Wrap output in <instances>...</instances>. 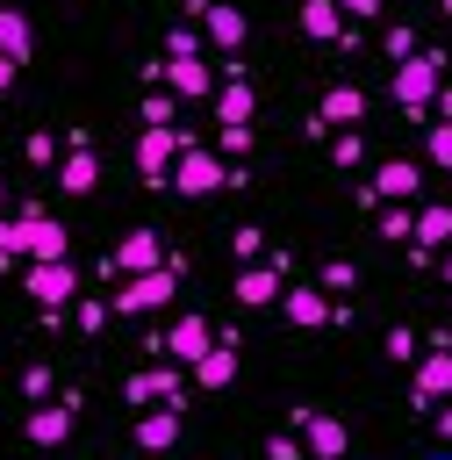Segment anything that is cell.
<instances>
[{
  "mask_svg": "<svg viewBox=\"0 0 452 460\" xmlns=\"http://www.w3.org/2000/svg\"><path fill=\"white\" fill-rule=\"evenodd\" d=\"M416 395H423V402L452 395V338H430V352L416 359Z\"/></svg>",
  "mask_w": 452,
  "mask_h": 460,
  "instance_id": "obj_17",
  "label": "cell"
},
{
  "mask_svg": "<svg viewBox=\"0 0 452 460\" xmlns=\"http://www.w3.org/2000/svg\"><path fill=\"white\" fill-rule=\"evenodd\" d=\"M265 460H309V446H301V438H273V446H265Z\"/></svg>",
  "mask_w": 452,
  "mask_h": 460,
  "instance_id": "obj_38",
  "label": "cell"
},
{
  "mask_svg": "<svg viewBox=\"0 0 452 460\" xmlns=\"http://www.w3.org/2000/svg\"><path fill=\"white\" fill-rule=\"evenodd\" d=\"M165 50H172V58H201V36H194V29H172Z\"/></svg>",
  "mask_w": 452,
  "mask_h": 460,
  "instance_id": "obj_35",
  "label": "cell"
},
{
  "mask_svg": "<svg viewBox=\"0 0 452 460\" xmlns=\"http://www.w3.org/2000/svg\"><path fill=\"white\" fill-rule=\"evenodd\" d=\"M438 115H445V122H452V86H445V93H438Z\"/></svg>",
  "mask_w": 452,
  "mask_h": 460,
  "instance_id": "obj_42",
  "label": "cell"
},
{
  "mask_svg": "<svg viewBox=\"0 0 452 460\" xmlns=\"http://www.w3.org/2000/svg\"><path fill=\"white\" fill-rule=\"evenodd\" d=\"M237 381V331H222L201 359H194V388H230Z\"/></svg>",
  "mask_w": 452,
  "mask_h": 460,
  "instance_id": "obj_15",
  "label": "cell"
},
{
  "mask_svg": "<svg viewBox=\"0 0 452 460\" xmlns=\"http://www.w3.org/2000/svg\"><path fill=\"white\" fill-rule=\"evenodd\" d=\"M438 431H445V446H452V402H445V410H438Z\"/></svg>",
  "mask_w": 452,
  "mask_h": 460,
  "instance_id": "obj_41",
  "label": "cell"
},
{
  "mask_svg": "<svg viewBox=\"0 0 452 460\" xmlns=\"http://www.w3.org/2000/svg\"><path fill=\"white\" fill-rule=\"evenodd\" d=\"M158 79L172 86V101H208V93H215L208 58H165V65H158Z\"/></svg>",
  "mask_w": 452,
  "mask_h": 460,
  "instance_id": "obj_10",
  "label": "cell"
},
{
  "mask_svg": "<svg viewBox=\"0 0 452 460\" xmlns=\"http://www.w3.org/2000/svg\"><path fill=\"white\" fill-rule=\"evenodd\" d=\"M172 115H179L172 93H151V101H143V129H172Z\"/></svg>",
  "mask_w": 452,
  "mask_h": 460,
  "instance_id": "obj_27",
  "label": "cell"
},
{
  "mask_svg": "<svg viewBox=\"0 0 452 460\" xmlns=\"http://www.w3.org/2000/svg\"><path fill=\"white\" fill-rule=\"evenodd\" d=\"M251 108H258V93H251V79L230 65V86L215 93V115H222V122H251Z\"/></svg>",
  "mask_w": 452,
  "mask_h": 460,
  "instance_id": "obj_22",
  "label": "cell"
},
{
  "mask_svg": "<svg viewBox=\"0 0 452 460\" xmlns=\"http://www.w3.org/2000/svg\"><path fill=\"white\" fill-rule=\"evenodd\" d=\"M93 180H100L93 151H86V144H72V151L57 158V187H65V194H93Z\"/></svg>",
  "mask_w": 452,
  "mask_h": 460,
  "instance_id": "obj_21",
  "label": "cell"
},
{
  "mask_svg": "<svg viewBox=\"0 0 452 460\" xmlns=\"http://www.w3.org/2000/svg\"><path fill=\"white\" fill-rule=\"evenodd\" d=\"M72 323H79V331H86V338H93V331H100V323H108V302H79V316H72Z\"/></svg>",
  "mask_w": 452,
  "mask_h": 460,
  "instance_id": "obj_36",
  "label": "cell"
},
{
  "mask_svg": "<svg viewBox=\"0 0 452 460\" xmlns=\"http://www.w3.org/2000/svg\"><path fill=\"white\" fill-rule=\"evenodd\" d=\"M352 280H359L352 259H330V266H323V295H337V288H352Z\"/></svg>",
  "mask_w": 452,
  "mask_h": 460,
  "instance_id": "obj_32",
  "label": "cell"
},
{
  "mask_svg": "<svg viewBox=\"0 0 452 460\" xmlns=\"http://www.w3.org/2000/svg\"><path fill=\"white\" fill-rule=\"evenodd\" d=\"M136 446L143 453H172L179 446V410H143L136 417Z\"/></svg>",
  "mask_w": 452,
  "mask_h": 460,
  "instance_id": "obj_20",
  "label": "cell"
},
{
  "mask_svg": "<svg viewBox=\"0 0 452 460\" xmlns=\"http://www.w3.org/2000/svg\"><path fill=\"white\" fill-rule=\"evenodd\" d=\"M438 14H452V0H438Z\"/></svg>",
  "mask_w": 452,
  "mask_h": 460,
  "instance_id": "obj_45",
  "label": "cell"
},
{
  "mask_svg": "<svg viewBox=\"0 0 452 460\" xmlns=\"http://www.w3.org/2000/svg\"><path fill=\"white\" fill-rule=\"evenodd\" d=\"M215 187H230V165L208 158V151H179V165H172V194L201 201V194H215Z\"/></svg>",
  "mask_w": 452,
  "mask_h": 460,
  "instance_id": "obj_7",
  "label": "cell"
},
{
  "mask_svg": "<svg viewBox=\"0 0 452 460\" xmlns=\"http://www.w3.org/2000/svg\"><path fill=\"white\" fill-rule=\"evenodd\" d=\"M0 208H7V187H0Z\"/></svg>",
  "mask_w": 452,
  "mask_h": 460,
  "instance_id": "obj_47",
  "label": "cell"
},
{
  "mask_svg": "<svg viewBox=\"0 0 452 460\" xmlns=\"http://www.w3.org/2000/svg\"><path fill=\"white\" fill-rule=\"evenodd\" d=\"M122 388H129V402H151V410H158V402L172 410V402L187 395V381H179V359H158V367H143V374H129Z\"/></svg>",
  "mask_w": 452,
  "mask_h": 460,
  "instance_id": "obj_8",
  "label": "cell"
},
{
  "mask_svg": "<svg viewBox=\"0 0 452 460\" xmlns=\"http://www.w3.org/2000/svg\"><path fill=\"white\" fill-rule=\"evenodd\" d=\"M359 115H366V93H359V86H330V93H323V122H337V129H352Z\"/></svg>",
  "mask_w": 452,
  "mask_h": 460,
  "instance_id": "obj_25",
  "label": "cell"
},
{
  "mask_svg": "<svg viewBox=\"0 0 452 460\" xmlns=\"http://www.w3.org/2000/svg\"><path fill=\"white\" fill-rule=\"evenodd\" d=\"M201 29H208L215 50H244V36H251V22H244L237 0H201Z\"/></svg>",
  "mask_w": 452,
  "mask_h": 460,
  "instance_id": "obj_9",
  "label": "cell"
},
{
  "mask_svg": "<svg viewBox=\"0 0 452 460\" xmlns=\"http://www.w3.org/2000/svg\"><path fill=\"white\" fill-rule=\"evenodd\" d=\"M22 395H29V402H43V395H50V367H43V359H36V367H22Z\"/></svg>",
  "mask_w": 452,
  "mask_h": 460,
  "instance_id": "obj_33",
  "label": "cell"
},
{
  "mask_svg": "<svg viewBox=\"0 0 452 460\" xmlns=\"http://www.w3.org/2000/svg\"><path fill=\"white\" fill-rule=\"evenodd\" d=\"M438 93H445V58L438 50H416V58L395 65V108L423 115V108H438Z\"/></svg>",
  "mask_w": 452,
  "mask_h": 460,
  "instance_id": "obj_1",
  "label": "cell"
},
{
  "mask_svg": "<svg viewBox=\"0 0 452 460\" xmlns=\"http://www.w3.org/2000/svg\"><path fill=\"white\" fill-rule=\"evenodd\" d=\"M294 424H301L309 460H344V424H337V417H323V410H294Z\"/></svg>",
  "mask_w": 452,
  "mask_h": 460,
  "instance_id": "obj_14",
  "label": "cell"
},
{
  "mask_svg": "<svg viewBox=\"0 0 452 460\" xmlns=\"http://www.w3.org/2000/svg\"><path fill=\"white\" fill-rule=\"evenodd\" d=\"M430 460H452V446H445V453H430Z\"/></svg>",
  "mask_w": 452,
  "mask_h": 460,
  "instance_id": "obj_46",
  "label": "cell"
},
{
  "mask_svg": "<svg viewBox=\"0 0 452 460\" xmlns=\"http://www.w3.org/2000/svg\"><path fill=\"white\" fill-rule=\"evenodd\" d=\"M29 43H36L29 14H22V7H0V58H7V65H22V58H29Z\"/></svg>",
  "mask_w": 452,
  "mask_h": 460,
  "instance_id": "obj_23",
  "label": "cell"
},
{
  "mask_svg": "<svg viewBox=\"0 0 452 460\" xmlns=\"http://www.w3.org/2000/svg\"><path fill=\"white\" fill-rule=\"evenodd\" d=\"M445 280H452V244H445Z\"/></svg>",
  "mask_w": 452,
  "mask_h": 460,
  "instance_id": "obj_44",
  "label": "cell"
},
{
  "mask_svg": "<svg viewBox=\"0 0 452 460\" xmlns=\"http://www.w3.org/2000/svg\"><path fill=\"white\" fill-rule=\"evenodd\" d=\"M359 158H366V144H359V137L344 129V137H337V165H359Z\"/></svg>",
  "mask_w": 452,
  "mask_h": 460,
  "instance_id": "obj_39",
  "label": "cell"
},
{
  "mask_svg": "<svg viewBox=\"0 0 452 460\" xmlns=\"http://www.w3.org/2000/svg\"><path fill=\"white\" fill-rule=\"evenodd\" d=\"M222 151L244 158V151H251V122H222Z\"/></svg>",
  "mask_w": 452,
  "mask_h": 460,
  "instance_id": "obj_34",
  "label": "cell"
},
{
  "mask_svg": "<svg viewBox=\"0 0 452 460\" xmlns=\"http://www.w3.org/2000/svg\"><path fill=\"white\" fill-rule=\"evenodd\" d=\"M380 237H387V244H402V237H416V216H409V208L395 201V208L380 216Z\"/></svg>",
  "mask_w": 452,
  "mask_h": 460,
  "instance_id": "obj_28",
  "label": "cell"
},
{
  "mask_svg": "<svg viewBox=\"0 0 452 460\" xmlns=\"http://www.w3.org/2000/svg\"><path fill=\"white\" fill-rule=\"evenodd\" d=\"M409 244H423V252H438V244H452V208L445 201H430V208H416V237Z\"/></svg>",
  "mask_w": 452,
  "mask_h": 460,
  "instance_id": "obj_24",
  "label": "cell"
},
{
  "mask_svg": "<svg viewBox=\"0 0 452 460\" xmlns=\"http://www.w3.org/2000/svg\"><path fill=\"white\" fill-rule=\"evenodd\" d=\"M387 58H395V65H402V58H416V29H409V22H395V29H387Z\"/></svg>",
  "mask_w": 452,
  "mask_h": 460,
  "instance_id": "obj_29",
  "label": "cell"
},
{
  "mask_svg": "<svg viewBox=\"0 0 452 460\" xmlns=\"http://www.w3.org/2000/svg\"><path fill=\"white\" fill-rule=\"evenodd\" d=\"M172 295H179V266L165 259L158 273H136V280H129V288H122V295L108 302V309H122V316H151V309H165Z\"/></svg>",
  "mask_w": 452,
  "mask_h": 460,
  "instance_id": "obj_3",
  "label": "cell"
},
{
  "mask_svg": "<svg viewBox=\"0 0 452 460\" xmlns=\"http://www.w3.org/2000/svg\"><path fill=\"white\" fill-rule=\"evenodd\" d=\"M22 151H29V165H50V158H57V137H50V129H29Z\"/></svg>",
  "mask_w": 452,
  "mask_h": 460,
  "instance_id": "obj_30",
  "label": "cell"
},
{
  "mask_svg": "<svg viewBox=\"0 0 452 460\" xmlns=\"http://www.w3.org/2000/svg\"><path fill=\"white\" fill-rule=\"evenodd\" d=\"M416 345H423L416 331H387V359H416Z\"/></svg>",
  "mask_w": 452,
  "mask_h": 460,
  "instance_id": "obj_37",
  "label": "cell"
},
{
  "mask_svg": "<svg viewBox=\"0 0 452 460\" xmlns=\"http://www.w3.org/2000/svg\"><path fill=\"white\" fill-rule=\"evenodd\" d=\"M280 316H287L294 331H323V323H344L352 309H344V302H330L323 288H287V295H280Z\"/></svg>",
  "mask_w": 452,
  "mask_h": 460,
  "instance_id": "obj_6",
  "label": "cell"
},
{
  "mask_svg": "<svg viewBox=\"0 0 452 460\" xmlns=\"http://www.w3.org/2000/svg\"><path fill=\"white\" fill-rule=\"evenodd\" d=\"M179 151H194L179 129H143V137H136V172H143L151 187H165L172 165H179Z\"/></svg>",
  "mask_w": 452,
  "mask_h": 460,
  "instance_id": "obj_4",
  "label": "cell"
},
{
  "mask_svg": "<svg viewBox=\"0 0 452 460\" xmlns=\"http://www.w3.org/2000/svg\"><path fill=\"white\" fill-rule=\"evenodd\" d=\"M7 86H14V65H7V58H0V93H7Z\"/></svg>",
  "mask_w": 452,
  "mask_h": 460,
  "instance_id": "obj_43",
  "label": "cell"
},
{
  "mask_svg": "<svg viewBox=\"0 0 452 460\" xmlns=\"http://www.w3.org/2000/svg\"><path fill=\"white\" fill-rule=\"evenodd\" d=\"M72 438V402H36L29 410V446H65Z\"/></svg>",
  "mask_w": 452,
  "mask_h": 460,
  "instance_id": "obj_19",
  "label": "cell"
},
{
  "mask_svg": "<svg viewBox=\"0 0 452 460\" xmlns=\"http://www.w3.org/2000/svg\"><path fill=\"white\" fill-rule=\"evenodd\" d=\"M423 158H430L438 172H452V122H430V137H423Z\"/></svg>",
  "mask_w": 452,
  "mask_h": 460,
  "instance_id": "obj_26",
  "label": "cell"
},
{
  "mask_svg": "<svg viewBox=\"0 0 452 460\" xmlns=\"http://www.w3.org/2000/svg\"><path fill=\"white\" fill-rule=\"evenodd\" d=\"M344 14H380V0H337Z\"/></svg>",
  "mask_w": 452,
  "mask_h": 460,
  "instance_id": "obj_40",
  "label": "cell"
},
{
  "mask_svg": "<svg viewBox=\"0 0 452 460\" xmlns=\"http://www.w3.org/2000/svg\"><path fill=\"white\" fill-rule=\"evenodd\" d=\"M208 345H215L208 316H172L165 331H151V338H143V352H151V359H179V367H194Z\"/></svg>",
  "mask_w": 452,
  "mask_h": 460,
  "instance_id": "obj_2",
  "label": "cell"
},
{
  "mask_svg": "<svg viewBox=\"0 0 452 460\" xmlns=\"http://www.w3.org/2000/svg\"><path fill=\"white\" fill-rule=\"evenodd\" d=\"M301 29H309L316 43H337V50L359 43V36L344 29V7H337V0H301Z\"/></svg>",
  "mask_w": 452,
  "mask_h": 460,
  "instance_id": "obj_16",
  "label": "cell"
},
{
  "mask_svg": "<svg viewBox=\"0 0 452 460\" xmlns=\"http://www.w3.org/2000/svg\"><path fill=\"white\" fill-rule=\"evenodd\" d=\"M22 259H36V266H57V259H72V237H65V223H43V216H29Z\"/></svg>",
  "mask_w": 452,
  "mask_h": 460,
  "instance_id": "obj_18",
  "label": "cell"
},
{
  "mask_svg": "<svg viewBox=\"0 0 452 460\" xmlns=\"http://www.w3.org/2000/svg\"><path fill=\"white\" fill-rule=\"evenodd\" d=\"M280 295H287V266L251 259V266L237 273V302H244V309H265V302H280Z\"/></svg>",
  "mask_w": 452,
  "mask_h": 460,
  "instance_id": "obj_12",
  "label": "cell"
},
{
  "mask_svg": "<svg viewBox=\"0 0 452 460\" xmlns=\"http://www.w3.org/2000/svg\"><path fill=\"white\" fill-rule=\"evenodd\" d=\"M158 266H165V237H158V230H129V237L100 259V273H129V280H136V273H158Z\"/></svg>",
  "mask_w": 452,
  "mask_h": 460,
  "instance_id": "obj_5",
  "label": "cell"
},
{
  "mask_svg": "<svg viewBox=\"0 0 452 460\" xmlns=\"http://www.w3.org/2000/svg\"><path fill=\"white\" fill-rule=\"evenodd\" d=\"M416 187H423V165H416V158H387V165L373 172L366 201H416Z\"/></svg>",
  "mask_w": 452,
  "mask_h": 460,
  "instance_id": "obj_13",
  "label": "cell"
},
{
  "mask_svg": "<svg viewBox=\"0 0 452 460\" xmlns=\"http://www.w3.org/2000/svg\"><path fill=\"white\" fill-rule=\"evenodd\" d=\"M22 288H29L43 309H65V302H72V288H79V273H72V259H57V266H36V259H29Z\"/></svg>",
  "mask_w": 452,
  "mask_h": 460,
  "instance_id": "obj_11",
  "label": "cell"
},
{
  "mask_svg": "<svg viewBox=\"0 0 452 460\" xmlns=\"http://www.w3.org/2000/svg\"><path fill=\"white\" fill-rule=\"evenodd\" d=\"M230 252H237V259H244V266H251V259H265V237H258V230H251V223H244V230H237V237H230Z\"/></svg>",
  "mask_w": 452,
  "mask_h": 460,
  "instance_id": "obj_31",
  "label": "cell"
}]
</instances>
